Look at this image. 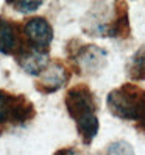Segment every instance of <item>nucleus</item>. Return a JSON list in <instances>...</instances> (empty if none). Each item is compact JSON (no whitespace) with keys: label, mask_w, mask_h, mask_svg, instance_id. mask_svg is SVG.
<instances>
[{"label":"nucleus","mask_w":145,"mask_h":155,"mask_svg":"<svg viewBox=\"0 0 145 155\" xmlns=\"http://www.w3.org/2000/svg\"><path fill=\"white\" fill-rule=\"evenodd\" d=\"M105 155H134V149L128 141L119 140V141L108 144Z\"/></svg>","instance_id":"10"},{"label":"nucleus","mask_w":145,"mask_h":155,"mask_svg":"<svg viewBox=\"0 0 145 155\" xmlns=\"http://www.w3.org/2000/svg\"><path fill=\"white\" fill-rule=\"evenodd\" d=\"M70 75H72L70 68L62 64L59 60H53L49 63V66L38 77L36 89L42 94H53L69 83Z\"/></svg>","instance_id":"6"},{"label":"nucleus","mask_w":145,"mask_h":155,"mask_svg":"<svg viewBox=\"0 0 145 155\" xmlns=\"http://www.w3.org/2000/svg\"><path fill=\"white\" fill-rule=\"evenodd\" d=\"M77 49H67L69 58L74 64L77 75H87L100 72L106 64V52L94 44L84 45L78 39H74Z\"/></svg>","instance_id":"4"},{"label":"nucleus","mask_w":145,"mask_h":155,"mask_svg":"<svg viewBox=\"0 0 145 155\" xmlns=\"http://www.w3.org/2000/svg\"><path fill=\"white\" fill-rule=\"evenodd\" d=\"M53 155H83V153L75 147H62V149H58Z\"/></svg>","instance_id":"12"},{"label":"nucleus","mask_w":145,"mask_h":155,"mask_svg":"<svg viewBox=\"0 0 145 155\" xmlns=\"http://www.w3.org/2000/svg\"><path fill=\"white\" fill-rule=\"evenodd\" d=\"M36 114L34 105L25 96H13L0 89V135L5 125H24Z\"/></svg>","instance_id":"3"},{"label":"nucleus","mask_w":145,"mask_h":155,"mask_svg":"<svg viewBox=\"0 0 145 155\" xmlns=\"http://www.w3.org/2000/svg\"><path fill=\"white\" fill-rule=\"evenodd\" d=\"M8 5H11L16 11L24 13V14H30L38 11L42 6V2H28V0H19V2H8Z\"/></svg>","instance_id":"11"},{"label":"nucleus","mask_w":145,"mask_h":155,"mask_svg":"<svg viewBox=\"0 0 145 155\" xmlns=\"http://www.w3.org/2000/svg\"><path fill=\"white\" fill-rule=\"evenodd\" d=\"M128 72H130V77L133 80H143V47L139 49V52L134 53V57L130 61V66H128Z\"/></svg>","instance_id":"9"},{"label":"nucleus","mask_w":145,"mask_h":155,"mask_svg":"<svg viewBox=\"0 0 145 155\" xmlns=\"http://www.w3.org/2000/svg\"><path fill=\"white\" fill-rule=\"evenodd\" d=\"M14 58L17 61V64L20 66V69L33 77H39L42 74V71L50 63L49 52H41L36 49H30V47H25Z\"/></svg>","instance_id":"8"},{"label":"nucleus","mask_w":145,"mask_h":155,"mask_svg":"<svg viewBox=\"0 0 145 155\" xmlns=\"http://www.w3.org/2000/svg\"><path fill=\"white\" fill-rule=\"evenodd\" d=\"M22 28L27 47L41 52H49V47L53 41V28L45 17H31L22 24Z\"/></svg>","instance_id":"5"},{"label":"nucleus","mask_w":145,"mask_h":155,"mask_svg":"<svg viewBox=\"0 0 145 155\" xmlns=\"http://www.w3.org/2000/svg\"><path fill=\"white\" fill-rule=\"evenodd\" d=\"M27 47L22 24L0 16V53L16 57Z\"/></svg>","instance_id":"7"},{"label":"nucleus","mask_w":145,"mask_h":155,"mask_svg":"<svg viewBox=\"0 0 145 155\" xmlns=\"http://www.w3.org/2000/svg\"><path fill=\"white\" fill-rule=\"evenodd\" d=\"M64 104L69 116L75 121L77 132L83 144L90 146L100 130V122L97 117L98 104L95 94L87 85L80 83L67 89Z\"/></svg>","instance_id":"1"},{"label":"nucleus","mask_w":145,"mask_h":155,"mask_svg":"<svg viewBox=\"0 0 145 155\" xmlns=\"http://www.w3.org/2000/svg\"><path fill=\"white\" fill-rule=\"evenodd\" d=\"M109 113L123 121L143 122V89L134 83H123L106 96Z\"/></svg>","instance_id":"2"}]
</instances>
